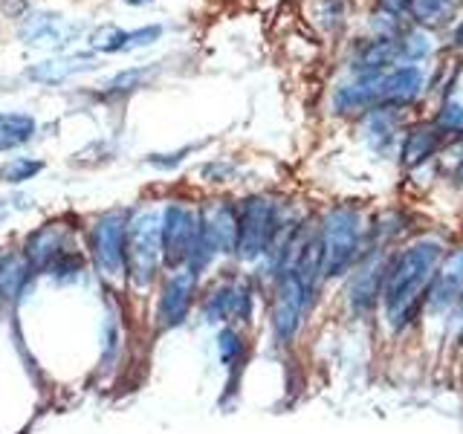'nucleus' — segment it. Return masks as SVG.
<instances>
[{
	"label": "nucleus",
	"mask_w": 463,
	"mask_h": 434,
	"mask_svg": "<svg viewBox=\"0 0 463 434\" xmlns=\"http://www.w3.org/2000/svg\"><path fill=\"white\" fill-rule=\"evenodd\" d=\"M443 255L446 250L438 238H420L388 258L380 307L385 316V325L394 333L409 327L417 313L423 310L426 289Z\"/></svg>",
	"instance_id": "obj_1"
},
{
	"label": "nucleus",
	"mask_w": 463,
	"mask_h": 434,
	"mask_svg": "<svg viewBox=\"0 0 463 434\" xmlns=\"http://www.w3.org/2000/svg\"><path fill=\"white\" fill-rule=\"evenodd\" d=\"M163 278V209L137 206L128 212L125 281L145 293Z\"/></svg>",
	"instance_id": "obj_2"
},
{
	"label": "nucleus",
	"mask_w": 463,
	"mask_h": 434,
	"mask_svg": "<svg viewBox=\"0 0 463 434\" xmlns=\"http://www.w3.org/2000/svg\"><path fill=\"white\" fill-rule=\"evenodd\" d=\"M318 241H322V260L325 278H342L351 272L368 252V229L362 214L354 206H336L325 214L318 226Z\"/></svg>",
	"instance_id": "obj_3"
},
{
	"label": "nucleus",
	"mask_w": 463,
	"mask_h": 434,
	"mask_svg": "<svg viewBox=\"0 0 463 434\" xmlns=\"http://www.w3.org/2000/svg\"><path fill=\"white\" fill-rule=\"evenodd\" d=\"M287 214L281 203H275L269 194H252L238 203V243L235 258L241 264H260V258L269 252V246L279 238Z\"/></svg>",
	"instance_id": "obj_4"
},
{
	"label": "nucleus",
	"mask_w": 463,
	"mask_h": 434,
	"mask_svg": "<svg viewBox=\"0 0 463 434\" xmlns=\"http://www.w3.org/2000/svg\"><path fill=\"white\" fill-rule=\"evenodd\" d=\"M125 235H128V212L108 209L90 223L87 231V258L108 284L125 281Z\"/></svg>",
	"instance_id": "obj_5"
},
{
	"label": "nucleus",
	"mask_w": 463,
	"mask_h": 434,
	"mask_svg": "<svg viewBox=\"0 0 463 434\" xmlns=\"http://www.w3.org/2000/svg\"><path fill=\"white\" fill-rule=\"evenodd\" d=\"M316 304V296L293 269H284L279 278L272 281V298H269V327L272 339L281 347H289L296 342L304 318L310 316Z\"/></svg>",
	"instance_id": "obj_6"
},
{
	"label": "nucleus",
	"mask_w": 463,
	"mask_h": 434,
	"mask_svg": "<svg viewBox=\"0 0 463 434\" xmlns=\"http://www.w3.org/2000/svg\"><path fill=\"white\" fill-rule=\"evenodd\" d=\"M200 318L206 325H250L255 307V287L250 278L241 275H226L217 278L200 298Z\"/></svg>",
	"instance_id": "obj_7"
},
{
	"label": "nucleus",
	"mask_w": 463,
	"mask_h": 434,
	"mask_svg": "<svg viewBox=\"0 0 463 434\" xmlns=\"http://www.w3.org/2000/svg\"><path fill=\"white\" fill-rule=\"evenodd\" d=\"M200 298V275L192 269H171L159 278V293H156V307H154V322L159 333L177 330L188 322L194 304Z\"/></svg>",
	"instance_id": "obj_8"
},
{
	"label": "nucleus",
	"mask_w": 463,
	"mask_h": 434,
	"mask_svg": "<svg viewBox=\"0 0 463 434\" xmlns=\"http://www.w3.org/2000/svg\"><path fill=\"white\" fill-rule=\"evenodd\" d=\"M200 214L188 203L174 200L163 206V272L183 269L194 252Z\"/></svg>",
	"instance_id": "obj_9"
},
{
	"label": "nucleus",
	"mask_w": 463,
	"mask_h": 434,
	"mask_svg": "<svg viewBox=\"0 0 463 434\" xmlns=\"http://www.w3.org/2000/svg\"><path fill=\"white\" fill-rule=\"evenodd\" d=\"M385 267H388V258L383 252H368L356 264L351 278H347L345 301H347V307H351V313L356 318H368L376 307H380Z\"/></svg>",
	"instance_id": "obj_10"
},
{
	"label": "nucleus",
	"mask_w": 463,
	"mask_h": 434,
	"mask_svg": "<svg viewBox=\"0 0 463 434\" xmlns=\"http://www.w3.org/2000/svg\"><path fill=\"white\" fill-rule=\"evenodd\" d=\"M81 33V24L55 12H26L18 26V38L33 50H67Z\"/></svg>",
	"instance_id": "obj_11"
},
{
	"label": "nucleus",
	"mask_w": 463,
	"mask_h": 434,
	"mask_svg": "<svg viewBox=\"0 0 463 434\" xmlns=\"http://www.w3.org/2000/svg\"><path fill=\"white\" fill-rule=\"evenodd\" d=\"M463 298V246L446 252L431 275V284L426 289V304L429 313H452Z\"/></svg>",
	"instance_id": "obj_12"
},
{
	"label": "nucleus",
	"mask_w": 463,
	"mask_h": 434,
	"mask_svg": "<svg viewBox=\"0 0 463 434\" xmlns=\"http://www.w3.org/2000/svg\"><path fill=\"white\" fill-rule=\"evenodd\" d=\"M35 278L41 275L29 264L21 246H0V307H14L21 304Z\"/></svg>",
	"instance_id": "obj_13"
},
{
	"label": "nucleus",
	"mask_w": 463,
	"mask_h": 434,
	"mask_svg": "<svg viewBox=\"0 0 463 434\" xmlns=\"http://www.w3.org/2000/svg\"><path fill=\"white\" fill-rule=\"evenodd\" d=\"M70 238H72V229L70 226H64L61 221H50V223H41L38 229L29 231V235L24 238L21 250H24L29 264L35 267V272L43 275L52 260L72 246Z\"/></svg>",
	"instance_id": "obj_14"
},
{
	"label": "nucleus",
	"mask_w": 463,
	"mask_h": 434,
	"mask_svg": "<svg viewBox=\"0 0 463 434\" xmlns=\"http://www.w3.org/2000/svg\"><path fill=\"white\" fill-rule=\"evenodd\" d=\"M96 58L93 55H58L50 61L33 64L26 70V79L35 84H61L72 76H81V72L96 70Z\"/></svg>",
	"instance_id": "obj_15"
},
{
	"label": "nucleus",
	"mask_w": 463,
	"mask_h": 434,
	"mask_svg": "<svg viewBox=\"0 0 463 434\" xmlns=\"http://www.w3.org/2000/svg\"><path fill=\"white\" fill-rule=\"evenodd\" d=\"M394 61H402V38L383 35L376 41H368L365 47H359L354 58V70L362 72V79H368V76H380Z\"/></svg>",
	"instance_id": "obj_16"
},
{
	"label": "nucleus",
	"mask_w": 463,
	"mask_h": 434,
	"mask_svg": "<svg viewBox=\"0 0 463 434\" xmlns=\"http://www.w3.org/2000/svg\"><path fill=\"white\" fill-rule=\"evenodd\" d=\"M38 122L33 113H18V110H0V156L24 148L35 139Z\"/></svg>",
	"instance_id": "obj_17"
},
{
	"label": "nucleus",
	"mask_w": 463,
	"mask_h": 434,
	"mask_svg": "<svg viewBox=\"0 0 463 434\" xmlns=\"http://www.w3.org/2000/svg\"><path fill=\"white\" fill-rule=\"evenodd\" d=\"M87 267H90V258H87L81 250H76V246H70V250H64L52 260L43 275H47V278L58 287H70V284H79L84 278Z\"/></svg>",
	"instance_id": "obj_18"
},
{
	"label": "nucleus",
	"mask_w": 463,
	"mask_h": 434,
	"mask_svg": "<svg viewBox=\"0 0 463 434\" xmlns=\"http://www.w3.org/2000/svg\"><path fill=\"white\" fill-rule=\"evenodd\" d=\"M156 72V67H130V70H122V72H116V76H110L105 84H101V90H99V99H125L130 93H137L139 87H145L151 81V76Z\"/></svg>",
	"instance_id": "obj_19"
},
{
	"label": "nucleus",
	"mask_w": 463,
	"mask_h": 434,
	"mask_svg": "<svg viewBox=\"0 0 463 434\" xmlns=\"http://www.w3.org/2000/svg\"><path fill=\"white\" fill-rule=\"evenodd\" d=\"M438 127L434 125H417L409 130V137H405V145H402V163L414 168L420 163H426V159L434 154V145H438Z\"/></svg>",
	"instance_id": "obj_20"
},
{
	"label": "nucleus",
	"mask_w": 463,
	"mask_h": 434,
	"mask_svg": "<svg viewBox=\"0 0 463 434\" xmlns=\"http://www.w3.org/2000/svg\"><path fill=\"white\" fill-rule=\"evenodd\" d=\"M397 137V116L394 110L380 108V110H371L368 113V122H365V139L371 148L376 151H388L391 142Z\"/></svg>",
	"instance_id": "obj_21"
},
{
	"label": "nucleus",
	"mask_w": 463,
	"mask_h": 434,
	"mask_svg": "<svg viewBox=\"0 0 463 434\" xmlns=\"http://www.w3.org/2000/svg\"><path fill=\"white\" fill-rule=\"evenodd\" d=\"M217 356H221V365L226 371H238L243 365V356H246V342H243V333L235 325H223L217 330Z\"/></svg>",
	"instance_id": "obj_22"
},
{
	"label": "nucleus",
	"mask_w": 463,
	"mask_h": 434,
	"mask_svg": "<svg viewBox=\"0 0 463 434\" xmlns=\"http://www.w3.org/2000/svg\"><path fill=\"white\" fill-rule=\"evenodd\" d=\"M43 171V163L35 156H14L9 163L0 165V183H9V185H21L35 180L38 174Z\"/></svg>",
	"instance_id": "obj_23"
},
{
	"label": "nucleus",
	"mask_w": 463,
	"mask_h": 434,
	"mask_svg": "<svg viewBox=\"0 0 463 434\" xmlns=\"http://www.w3.org/2000/svg\"><path fill=\"white\" fill-rule=\"evenodd\" d=\"M409 12L420 26H440L449 14V0H411Z\"/></svg>",
	"instance_id": "obj_24"
},
{
	"label": "nucleus",
	"mask_w": 463,
	"mask_h": 434,
	"mask_svg": "<svg viewBox=\"0 0 463 434\" xmlns=\"http://www.w3.org/2000/svg\"><path fill=\"white\" fill-rule=\"evenodd\" d=\"M438 130H446V134H460L463 130V108L455 105V101H446L443 110L438 113V122H434Z\"/></svg>",
	"instance_id": "obj_25"
},
{
	"label": "nucleus",
	"mask_w": 463,
	"mask_h": 434,
	"mask_svg": "<svg viewBox=\"0 0 463 434\" xmlns=\"http://www.w3.org/2000/svg\"><path fill=\"white\" fill-rule=\"evenodd\" d=\"M194 148H183V151H174V154H151L145 163L148 165H154V168H163V171H168V168H174V165H180L183 159H185V154H192Z\"/></svg>",
	"instance_id": "obj_26"
},
{
	"label": "nucleus",
	"mask_w": 463,
	"mask_h": 434,
	"mask_svg": "<svg viewBox=\"0 0 463 434\" xmlns=\"http://www.w3.org/2000/svg\"><path fill=\"white\" fill-rule=\"evenodd\" d=\"M409 6H411V0H380V9L388 14H402V12H409Z\"/></svg>",
	"instance_id": "obj_27"
},
{
	"label": "nucleus",
	"mask_w": 463,
	"mask_h": 434,
	"mask_svg": "<svg viewBox=\"0 0 463 434\" xmlns=\"http://www.w3.org/2000/svg\"><path fill=\"white\" fill-rule=\"evenodd\" d=\"M12 203H14V200H0V223H4L14 209H18V206H12Z\"/></svg>",
	"instance_id": "obj_28"
},
{
	"label": "nucleus",
	"mask_w": 463,
	"mask_h": 434,
	"mask_svg": "<svg viewBox=\"0 0 463 434\" xmlns=\"http://www.w3.org/2000/svg\"><path fill=\"white\" fill-rule=\"evenodd\" d=\"M455 313H458V322H460L458 339H460V344H463V298H460V304H458V307H455Z\"/></svg>",
	"instance_id": "obj_29"
},
{
	"label": "nucleus",
	"mask_w": 463,
	"mask_h": 434,
	"mask_svg": "<svg viewBox=\"0 0 463 434\" xmlns=\"http://www.w3.org/2000/svg\"><path fill=\"white\" fill-rule=\"evenodd\" d=\"M122 4H128V6H151L154 0H122Z\"/></svg>",
	"instance_id": "obj_30"
},
{
	"label": "nucleus",
	"mask_w": 463,
	"mask_h": 434,
	"mask_svg": "<svg viewBox=\"0 0 463 434\" xmlns=\"http://www.w3.org/2000/svg\"><path fill=\"white\" fill-rule=\"evenodd\" d=\"M455 43H458V47H463V21H460L458 29H455Z\"/></svg>",
	"instance_id": "obj_31"
},
{
	"label": "nucleus",
	"mask_w": 463,
	"mask_h": 434,
	"mask_svg": "<svg viewBox=\"0 0 463 434\" xmlns=\"http://www.w3.org/2000/svg\"><path fill=\"white\" fill-rule=\"evenodd\" d=\"M458 180L463 183V159H460V165H458Z\"/></svg>",
	"instance_id": "obj_32"
}]
</instances>
